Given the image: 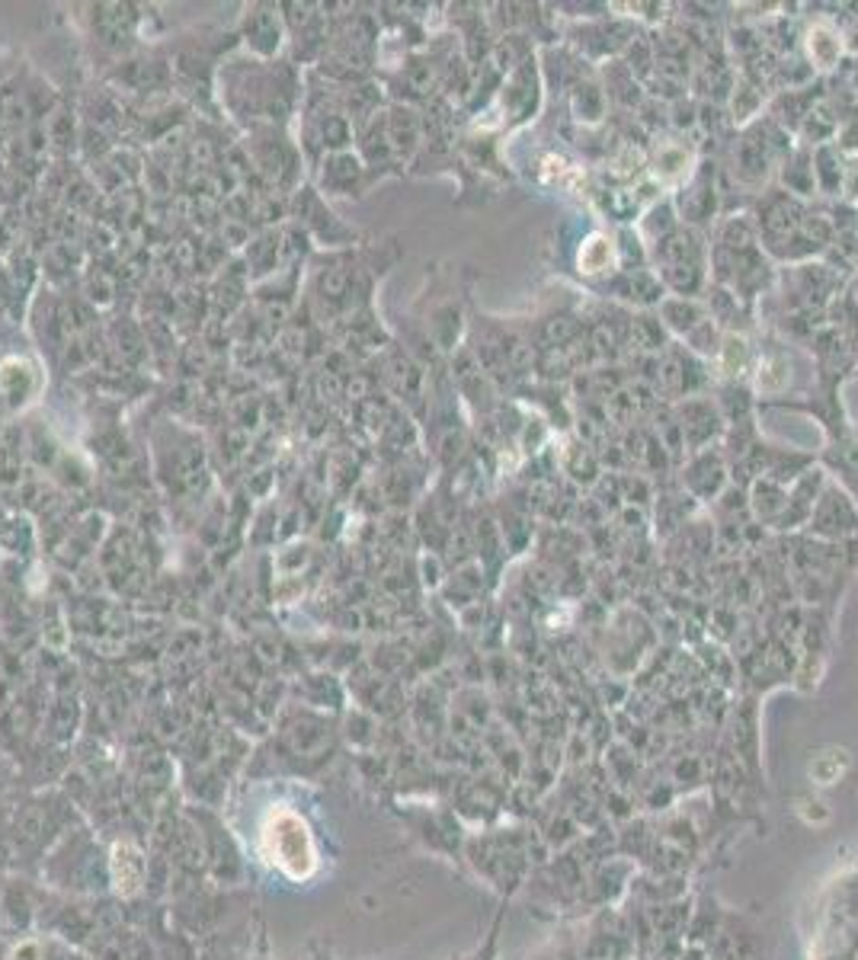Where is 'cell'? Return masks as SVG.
<instances>
[{
	"instance_id": "1",
	"label": "cell",
	"mask_w": 858,
	"mask_h": 960,
	"mask_svg": "<svg viewBox=\"0 0 858 960\" xmlns=\"http://www.w3.org/2000/svg\"><path fill=\"white\" fill-rule=\"evenodd\" d=\"M263 855L282 871V874L305 881L317 871V849L308 823L289 807H273L260 826Z\"/></svg>"
},
{
	"instance_id": "2",
	"label": "cell",
	"mask_w": 858,
	"mask_h": 960,
	"mask_svg": "<svg viewBox=\"0 0 858 960\" xmlns=\"http://www.w3.org/2000/svg\"><path fill=\"white\" fill-rule=\"evenodd\" d=\"M243 39H247L260 55H273L275 48H279V39H282L279 14H273V10H260V7H253V14L247 10V16H243Z\"/></svg>"
}]
</instances>
